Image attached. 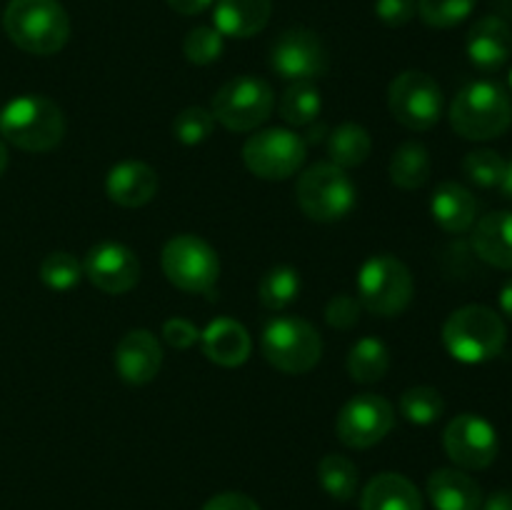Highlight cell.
Segmentation results:
<instances>
[{
	"instance_id": "6da1fadb",
	"label": "cell",
	"mask_w": 512,
	"mask_h": 510,
	"mask_svg": "<svg viewBox=\"0 0 512 510\" xmlns=\"http://www.w3.org/2000/svg\"><path fill=\"white\" fill-rule=\"evenodd\" d=\"M3 28L30 55L58 53L70 38V18L58 0H10Z\"/></svg>"
},
{
	"instance_id": "7a4b0ae2",
	"label": "cell",
	"mask_w": 512,
	"mask_h": 510,
	"mask_svg": "<svg viewBox=\"0 0 512 510\" xmlns=\"http://www.w3.org/2000/svg\"><path fill=\"white\" fill-rule=\"evenodd\" d=\"M508 343V328L493 308L465 305L443 325V345L458 363L480 365L498 358Z\"/></svg>"
},
{
	"instance_id": "3957f363",
	"label": "cell",
	"mask_w": 512,
	"mask_h": 510,
	"mask_svg": "<svg viewBox=\"0 0 512 510\" xmlns=\"http://www.w3.org/2000/svg\"><path fill=\"white\" fill-rule=\"evenodd\" d=\"M0 135L25 153H48L63 140L65 115L45 95H20L0 110Z\"/></svg>"
},
{
	"instance_id": "277c9868",
	"label": "cell",
	"mask_w": 512,
	"mask_h": 510,
	"mask_svg": "<svg viewBox=\"0 0 512 510\" xmlns=\"http://www.w3.org/2000/svg\"><path fill=\"white\" fill-rule=\"evenodd\" d=\"M450 125L465 140L500 138L512 125V100L503 85L475 80L455 95Z\"/></svg>"
},
{
	"instance_id": "5b68a950",
	"label": "cell",
	"mask_w": 512,
	"mask_h": 510,
	"mask_svg": "<svg viewBox=\"0 0 512 510\" xmlns=\"http://www.w3.org/2000/svg\"><path fill=\"white\" fill-rule=\"evenodd\" d=\"M260 350L263 358L280 373L303 375L320 363L323 338L308 320L298 315H278L265 323Z\"/></svg>"
},
{
	"instance_id": "8992f818",
	"label": "cell",
	"mask_w": 512,
	"mask_h": 510,
	"mask_svg": "<svg viewBox=\"0 0 512 510\" xmlns=\"http://www.w3.org/2000/svg\"><path fill=\"white\" fill-rule=\"evenodd\" d=\"M295 200L315 223H335L355 208L358 188L350 180L348 170L333 163H315L298 178Z\"/></svg>"
},
{
	"instance_id": "52a82bcc",
	"label": "cell",
	"mask_w": 512,
	"mask_h": 510,
	"mask_svg": "<svg viewBox=\"0 0 512 510\" xmlns=\"http://www.w3.org/2000/svg\"><path fill=\"white\" fill-rule=\"evenodd\" d=\"M413 275L408 265L390 253L373 255L363 263L358 273V300L363 310L395 318L413 300Z\"/></svg>"
},
{
	"instance_id": "ba28073f",
	"label": "cell",
	"mask_w": 512,
	"mask_h": 510,
	"mask_svg": "<svg viewBox=\"0 0 512 510\" xmlns=\"http://www.w3.org/2000/svg\"><path fill=\"white\" fill-rule=\"evenodd\" d=\"M163 273L175 288L185 293H213L220 275L218 253L200 235L183 233L165 243L160 253Z\"/></svg>"
},
{
	"instance_id": "9c48e42d",
	"label": "cell",
	"mask_w": 512,
	"mask_h": 510,
	"mask_svg": "<svg viewBox=\"0 0 512 510\" xmlns=\"http://www.w3.org/2000/svg\"><path fill=\"white\" fill-rule=\"evenodd\" d=\"M275 105L273 88L263 78L240 75L213 95V118L233 133H250L270 118Z\"/></svg>"
},
{
	"instance_id": "30bf717a",
	"label": "cell",
	"mask_w": 512,
	"mask_h": 510,
	"mask_svg": "<svg viewBox=\"0 0 512 510\" xmlns=\"http://www.w3.org/2000/svg\"><path fill=\"white\" fill-rule=\"evenodd\" d=\"M308 158V143L288 128H265L243 145V163L263 180H288Z\"/></svg>"
},
{
	"instance_id": "8fae6325",
	"label": "cell",
	"mask_w": 512,
	"mask_h": 510,
	"mask_svg": "<svg viewBox=\"0 0 512 510\" xmlns=\"http://www.w3.org/2000/svg\"><path fill=\"white\" fill-rule=\"evenodd\" d=\"M388 108L408 130H430L443 118V90L433 75L405 70L390 83Z\"/></svg>"
},
{
	"instance_id": "7c38bea8",
	"label": "cell",
	"mask_w": 512,
	"mask_h": 510,
	"mask_svg": "<svg viewBox=\"0 0 512 510\" xmlns=\"http://www.w3.org/2000/svg\"><path fill=\"white\" fill-rule=\"evenodd\" d=\"M393 425L395 410L383 395L360 393L340 408L338 418H335V433H338L340 443L348 448L365 450L385 440Z\"/></svg>"
},
{
	"instance_id": "4fadbf2b",
	"label": "cell",
	"mask_w": 512,
	"mask_h": 510,
	"mask_svg": "<svg viewBox=\"0 0 512 510\" xmlns=\"http://www.w3.org/2000/svg\"><path fill=\"white\" fill-rule=\"evenodd\" d=\"M270 68L285 80H318L328 73V48L318 33L308 28H290L278 35L270 48Z\"/></svg>"
},
{
	"instance_id": "5bb4252c",
	"label": "cell",
	"mask_w": 512,
	"mask_h": 510,
	"mask_svg": "<svg viewBox=\"0 0 512 510\" xmlns=\"http://www.w3.org/2000/svg\"><path fill=\"white\" fill-rule=\"evenodd\" d=\"M448 458L465 470H485L495 463L500 450L498 430L475 413H460L443 433Z\"/></svg>"
},
{
	"instance_id": "9a60e30c",
	"label": "cell",
	"mask_w": 512,
	"mask_h": 510,
	"mask_svg": "<svg viewBox=\"0 0 512 510\" xmlns=\"http://www.w3.org/2000/svg\"><path fill=\"white\" fill-rule=\"evenodd\" d=\"M83 273L90 283L108 295H123L133 290L140 280V260L128 245L98 243L88 250Z\"/></svg>"
},
{
	"instance_id": "2e32d148",
	"label": "cell",
	"mask_w": 512,
	"mask_h": 510,
	"mask_svg": "<svg viewBox=\"0 0 512 510\" xmlns=\"http://www.w3.org/2000/svg\"><path fill=\"white\" fill-rule=\"evenodd\" d=\"M163 365V348L150 330H130L115 345V370L128 385H148Z\"/></svg>"
},
{
	"instance_id": "e0dca14e",
	"label": "cell",
	"mask_w": 512,
	"mask_h": 510,
	"mask_svg": "<svg viewBox=\"0 0 512 510\" xmlns=\"http://www.w3.org/2000/svg\"><path fill=\"white\" fill-rule=\"evenodd\" d=\"M470 63L483 73H495L503 68L512 55V30L498 15H485L475 20L465 40Z\"/></svg>"
},
{
	"instance_id": "ac0fdd59",
	"label": "cell",
	"mask_w": 512,
	"mask_h": 510,
	"mask_svg": "<svg viewBox=\"0 0 512 510\" xmlns=\"http://www.w3.org/2000/svg\"><path fill=\"white\" fill-rule=\"evenodd\" d=\"M105 193L123 208H140L158 195V173L143 160H123L105 178Z\"/></svg>"
},
{
	"instance_id": "d6986e66",
	"label": "cell",
	"mask_w": 512,
	"mask_h": 510,
	"mask_svg": "<svg viewBox=\"0 0 512 510\" xmlns=\"http://www.w3.org/2000/svg\"><path fill=\"white\" fill-rule=\"evenodd\" d=\"M200 345L208 360L223 368H238L253 350L250 333L233 318H215L213 323H208V328L200 333Z\"/></svg>"
},
{
	"instance_id": "ffe728a7",
	"label": "cell",
	"mask_w": 512,
	"mask_h": 510,
	"mask_svg": "<svg viewBox=\"0 0 512 510\" xmlns=\"http://www.w3.org/2000/svg\"><path fill=\"white\" fill-rule=\"evenodd\" d=\"M273 15V0H218L215 3V30L223 38H253L263 33Z\"/></svg>"
},
{
	"instance_id": "44dd1931",
	"label": "cell",
	"mask_w": 512,
	"mask_h": 510,
	"mask_svg": "<svg viewBox=\"0 0 512 510\" xmlns=\"http://www.w3.org/2000/svg\"><path fill=\"white\" fill-rule=\"evenodd\" d=\"M428 498L435 510H480L483 490L465 470L440 468L428 478Z\"/></svg>"
},
{
	"instance_id": "7402d4cb",
	"label": "cell",
	"mask_w": 512,
	"mask_h": 510,
	"mask_svg": "<svg viewBox=\"0 0 512 510\" xmlns=\"http://www.w3.org/2000/svg\"><path fill=\"white\" fill-rule=\"evenodd\" d=\"M473 250L493 268L512 270V210H495L475 223Z\"/></svg>"
},
{
	"instance_id": "603a6c76",
	"label": "cell",
	"mask_w": 512,
	"mask_h": 510,
	"mask_svg": "<svg viewBox=\"0 0 512 510\" xmlns=\"http://www.w3.org/2000/svg\"><path fill=\"white\" fill-rule=\"evenodd\" d=\"M430 213H433L435 223L445 230V233H465L475 225L478 218V200L470 193L465 185L440 183L435 188L433 198H430Z\"/></svg>"
},
{
	"instance_id": "cb8c5ba5",
	"label": "cell",
	"mask_w": 512,
	"mask_h": 510,
	"mask_svg": "<svg viewBox=\"0 0 512 510\" xmlns=\"http://www.w3.org/2000/svg\"><path fill=\"white\" fill-rule=\"evenodd\" d=\"M363 510H423V495L400 473H380L360 495Z\"/></svg>"
},
{
	"instance_id": "d4e9b609",
	"label": "cell",
	"mask_w": 512,
	"mask_h": 510,
	"mask_svg": "<svg viewBox=\"0 0 512 510\" xmlns=\"http://www.w3.org/2000/svg\"><path fill=\"white\" fill-rule=\"evenodd\" d=\"M370 150H373V140L370 133L358 123H343L328 135V155L330 163L338 168H358L368 160Z\"/></svg>"
},
{
	"instance_id": "484cf974",
	"label": "cell",
	"mask_w": 512,
	"mask_h": 510,
	"mask_svg": "<svg viewBox=\"0 0 512 510\" xmlns=\"http://www.w3.org/2000/svg\"><path fill=\"white\" fill-rule=\"evenodd\" d=\"M390 180L403 190H418L430 180V153L418 140L400 145L390 158Z\"/></svg>"
},
{
	"instance_id": "4316f807",
	"label": "cell",
	"mask_w": 512,
	"mask_h": 510,
	"mask_svg": "<svg viewBox=\"0 0 512 510\" xmlns=\"http://www.w3.org/2000/svg\"><path fill=\"white\" fill-rule=\"evenodd\" d=\"M390 350L378 338H360L348 353V373L355 383H378L388 375Z\"/></svg>"
},
{
	"instance_id": "83f0119b",
	"label": "cell",
	"mask_w": 512,
	"mask_h": 510,
	"mask_svg": "<svg viewBox=\"0 0 512 510\" xmlns=\"http://www.w3.org/2000/svg\"><path fill=\"white\" fill-rule=\"evenodd\" d=\"M278 110L285 123L300 128V125H310L313 120H318L320 110H323V98L310 80H300L285 90Z\"/></svg>"
},
{
	"instance_id": "f1b7e54d",
	"label": "cell",
	"mask_w": 512,
	"mask_h": 510,
	"mask_svg": "<svg viewBox=\"0 0 512 510\" xmlns=\"http://www.w3.org/2000/svg\"><path fill=\"white\" fill-rule=\"evenodd\" d=\"M318 480L320 485H323L325 493H328L330 498L340 500V503L353 498V495L358 493V483H360L358 468H355L353 460L338 453H330L320 460Z\"/></svg>"
},
{
	"instance_id": "f546056e",
	"label": "cell",
	"mask_w": 512,
	"mask_h": 510,
	"mask_svg": "<svg viewBox=\"0 0 512 510\" xmlns=\"http://www.w3.org/2000/svg\"><path fill=\"white\" fill-rule=\"evenodd\" d=\"M300 295V273L290 265H275L260 278L258 298L268 310H285Z\"/></svg>"
},
{
	"instance_id": "4dcf8cb0",
	"label": "cell",
	"mask_w": 512,
	"mask_h": 510,
	"mask_svg": "<svg viewBox=\"0 0 512 510\" xmlns=\"http://www.w3.org/2000/svg\"><path fill=\"white\" fill-rule=\"evenodd\" d=\"M445 413V400L430 385H415L400 395V415L413 425H433Z\"/></svg>"
},
{
	"instance_id": "1f68e13d",
	"label": "cell",
	"mask_w": 512,
	"mask_h": 510,
	"mask_svg": "<svg viewBox=\"0 0 512 510\" xmlns=\"http://www.w3.org/2000/svg\"><path fill=\"white\" fill-rule=\"evenodd\" d=\"M83 275L80 260L73 253H65V250H55V253L45 255V260L40 263V280L50 290H58V293L75 288Z\"/></svg>"
},
{
	"instance_id": "d6a6232c",
	"label": "cell",
	"mask_w": 512,
	"mask_h": 510,
	"mask_svg": "<svg viewBox=\"0 0 512 510\" xmlns=\"http://www.w3.org/2000/svg\"><path fill=\"white\" fill-rule=\"evenodd\" d=\"M478 0H418V15L430 28H455L475 10Z\"/></svg>"
},
{
	"instance_id": "836d02e7",
	"label": "cell",
	"mask_w": 512,
	"mask_h": 510,
	"mask_svg": "<svg viewBox=\"0 0 512 510\" xmlns=\"http://www.w3.org/2000/svg\"><path fill=\"white\" fill-rule=\"evenodd\" d=\"M505 163L508 160L500 153H495V150H473V153L465 155L463 173L480 188H500L505 175Z\"/></svg>"
},
{
	"instance_id": "e575fe53",
	"label": "cell",
	"mask_w": 512,
	"mask_h": 510,
	"mask_svg": "<svg viewBox=\"0 0 512 510\" xmlns=\"http://www.w3.org/2000/svg\"><path fill=\"white\" fill-rule=\"evenodd\" d=\"M225 43L223 35L218 33L210 25H198V28L190 30L183 40V53L188 58V63L193 65H210L223 55Z\"/></svg>"
},
{
	"instance_id": "d590c367",
	"label": "cell",
	"mask_w": 512,
	"mask_h": 510,
	"mask_svg": "<svg viewBox=\"0 0 512 510\" xmlns=\"http://www.w3.org/2000/svg\"><path fill=\"white\" fill-rule=\"evenodd\" d=\"M215 118L210 110L200 108V105H190V108L180 110L175 115L173 123V135L183 145H200L213 135Z\"/></svg>"
},
{
	"instance_id": "8d00e7d4",
	"label": "cell",
	"mask_w": 512,
	"mask_h": 510,
	"mask_svg": "<svg viewBox=\"0 0 512 510\" xmlns=\"http://www.w3.org/2000/svg\"><path fill=\"white\" fill-rule=\"evenodd\" d=\"M363 313V305L355 295L350 293H338L335 298H330V303L325 305V320H328L330 328L338 330H350L360 320Z\"/></svg>"
},
{
	"instance_id": "74e56055",
	"label": "cell",
	"mask_w": 512,
	"mask_h": 510,
	"mask_svg": "<svg viewBox=\"0 0 512 510\" xmlns=\"http://www.w3.org/2000/svg\"><path fill=\"white\" fill-rule=\"evenodd\" d=\"M418 13V0H375V15L388 28H403Z\"/></svg>"
},
{
	"instance_id": "f35d334b",
	"label": "cell",
	"mask_w": 512,
	"mask_h": 510,
	"mask_svg": "<svg viewBox=\"0 0 512 510\" xmlns=\"http://www.w3.org/2000/svg\"><path fill=\"white\" fill-rule=\"evenodd\" d=\"M163 340L170 348L188 350L200 340V330L185 318H170L163 323Z\"/></svg>"
},
{
	"instance_id": "ab89813d",
	"label": "cell",
	"mask_w": 512,
	"mask_h": 510,
	"mask_svg": "<svg viewBox=\"0 0 512 510\" xmlns=\"http://www.w3.org/2000/svg\"><path fill=\"white\" fill-rule=\"evenodd\" d=\"M203 510H260V505L255 503L250 495L228 490V493L213 495V498L203 505Z\"/></svg>"
},
{
	"instance_id": "60d3db41",
	"label": "cell",
	"mask_w": 512,
	"mask_h": 510,
	"mask_svg": "<svg viewBox=\"0 0 512 510\" xmlns=\"http://www.w3.org/2000/svg\"><path fill=\"white\" fill-rule=\"evenodd\" d=\"M168 5L180 15H200L213 5V0H168Z\"/></svg>"
},
{
	"instance_id": "b9f144b4",
	"label": "cell",
	"mask_w": 512,
	"mask_h": 510,
	"mask_svg": "<svg viewBox=\"0 0 512 510\" xmlns=\"http://www.w3.org/2000/svg\"><path fill=\"white\" fill-rule=\"evenodd\" d=\"M483 510H512V490H498L483 503Z\"/></svg>"
},
{
	"instance_id": "7bdbcfd3",
	"label": "cell",
	"mask_w": 512,
	"mask_h": 510,
	"mask_svg": "<svg viewBox=\"0 0 512 510\" xmlns=\"http://www.w3.org/2000/svg\"><path fill=\"white\" fill-rule=\"evenodd\" d=\"M500 310L512 320V278L505 280L500 288Z\"/></svg>"
},
{
	"instance_id": "ee69618b",
	"label": "cell",
	"mask_w": 512,
	"mask_h": 510,
	"mask_svg": "<svg viewBox=\"0 0 512 510\" xmlns=\"http://www.w3.org/2000/svg\"><path fill=\"white\" fill-rule=\"evenodd\" d=\"M500 190L508 200H512V158L505 163V175H503V183H500Z\"/></svg>"
},
{
	"instance_id": "f6af8a7d",
	"label": "cell",
	"mask_w": 512,
	"mask_h": 510,
	"mask_svg": "<svg viewBox=\"0 0 512 510\" xmlns=\"http://www.w3.org/2000/svg\"><path fill=\"white\" fill-rule=\"evenodd\" d=\"M5 168H8V148H5V143L0 140V175L5 173Z\"/></svg>"
},
{
	"instance_id": "bcb514c9",
	"label": "cell",
	"mask_w": 512,
	"mask_h": 510,
	"mask_svg": "<svg viewBox=\"0 0 512 510\" xmlns=\"http://www.w3.org/2000/svg\"><path fill=\"white\" fill-rule=\"evenodd\" d=\"M510 90H512V70H510Z\"/></svg>"
}]
</instances>
